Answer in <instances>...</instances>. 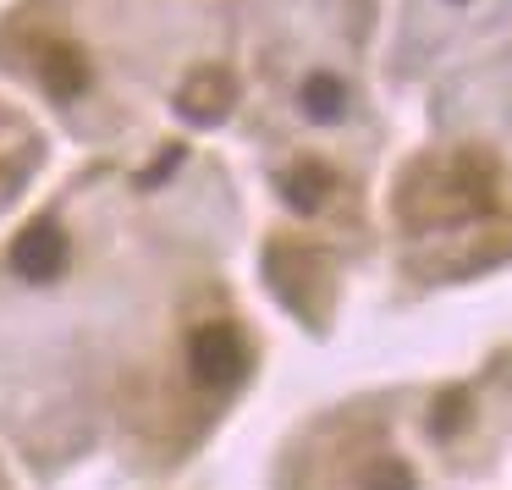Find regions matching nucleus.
Wrapping results in <instances>:
<instances>
[{
    "label": "nucleus",
    "instance_id": "1",
    "mask_svg": "<svg viewBox=\"0 0 512 490\" xmlns=\"http://www.w3.org/2000/svg\"><path fill=\"white\" fill-rule=\"evenodd\" d=\"M188 369L199 386L226 391L248 375V342L232 331V325H199L188 342Z\"/></svg>",
    "mask_w": 512,
    "mask_h": 490
},
{
    "label": "nucleus",
    "instance_id": "2",
    "mask_svg": "<svg viewBox=\"0 0 512 490\" xmlns=\"http://www.w3.org/2000/svg\"><path fill=\"white\" fill-rule=\"evenodd\" d=\"M67 254H72L67 232H61L56 221H34V226H23L17 243H12V270L23 281H56L61 270H67Z\"/></svg>",
    "mask_w": 512,
    "mask_h": 490
},
{
    "label": "nucleus",
    "instance_id": "3",
    "mask_svg": "<svg viewBox=\"0 0 512 490\" xmlns=\"http://www.w3.org/2000/svg\"><path fill=\"white\" fill-rule=\"evenodd\" d=\"M232 100H237V83L210 67V72H193V78L182 83L177 111H182V122H193V127H215V122H226Z\"/></svg>",
    "mask_w": 512,
    "mask_h": 490
},
{
    "label": "nucleus",
    "instance_id": "4",
    "mask_svg": "<svg viewBox=\"0 0 512 490\" xmlns=\"http://www.w3.org/2000/svg\"><path fill=\"white\" fill-rule=\"evenodd\" d=\"M39 83H45L56 100H78V94L89 89V61H83V50L45 45L39 50Z\"/></svg>",
    "mask_w": 512,
    "mask_h": 490
},
{
    "label": "nucleus",
    "instance_id": "5",
    "mask_svg": "<svg viewBox=\"0 0 512 490\" xmlns=\"http://www.w3.org/2000/svg\"><path fill=\"white\" fill-rule=\"evenodd\" d=\"M331 188H336V177L320 166V160H303V166H292L287 177H281V199H287L298 215H314L325 199H331Z\"/></svg>",
    "mask_w": 512,
    "mask_h": 490
},
{
    "label": "nucleus",
    "instance_id": "6",
    "mask_svg": "<svg viewBox=\"0 0 512 490\" xmlns=\"http://www.w3.org/2000/svg\"><path fill=\"white\" fill-rule=\"evenodd\" d=\"M303 111H309L314 122H336V116L347 111V83L331 78V72H314V78L303 83Z\"/></svg>",
    "mask_w": 512,
    "mask_h": 490
},
{
    "label": "nucleus",
    "instance_id": "7",
    "mask_svg": "<svg viewBox=\"0 0 512 490\" xmlns=\"http://www.w3.org/2000/svg\"><path fill=\"white\" fill-rule=\"evenodd\" d=\"M364 490H413V468H408V463H391V457H380V463L364 468Z\"/></svg>",
    "mask_w": 512,
    "mask_h": 490
},
{
    "label": "nucleus",
    "instance_id": "8",
    "mask_svg": "<svg viewBox=\"0 0 512 490\" xmlns=\"http://www.w3.org/2000/svg\"><path fill=\"white\" fill-rule=\"evenodd\" d=\"M177 160H182V149H160V160L144 171V188H160V177H171V171H177Z\"/></svg>",
    "mask_w": 512,
    "mask_h": 490
},
{
    "label": "nucleus",
    "instance_id": "9",
    "mask_svg": "<svg viewBox=\"0 0 512 490\" xmlns=\"http://www.w3.org/2000/svg\"><path fill=\"white\" fill-rule=\"evenodd\" d=\"M441 402H446V408H441V413H435V419H430V424H435V430H452V424H457V419H463V391H452V397H441Z\"/></svg>",
    "mask_w": 512,
    "mask_h": 490
}]
</instances>
